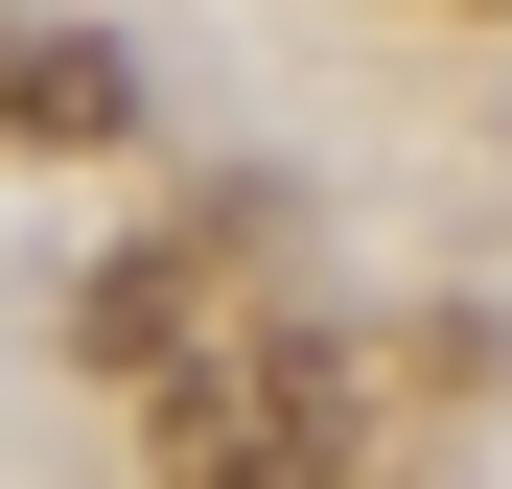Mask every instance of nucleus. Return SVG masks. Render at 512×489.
I'll return each mask as SVG.
<instances>
[{
  "instance_id": "nucleus-3",
  "label": "nucleus",
  "mask_w": 512,
  "mask_h": 489,
  "mask_svg": "<svg viewBox=\"0 0 512 489\" xmlns=\"http://www.w3.org/2000/svg\"><path fill=\"white\" fill-rule=\"evenodd\" d=\"M117 117H140V70L94 24H0V140H117Z\"/></svg>"
},
{
  "instance_id": "nucleus-4",
  "label": "nucleus",
  "mask_w": 512,
  "mask_h": 489,
  "mask_svg": "<svg viewBox=\"0 0 512 489\" xmlns=\"http://www.w3.org/2000/svg\"><path fill=\"white\" fill-rule=\"evenodd\" d=\"M489 24H512V0H489Z\"/></svg>"
},
{
  "instance_id": "nucleus-2",
  "label": "nucleus",
  "mask_w": 512,
  "mask_h": 489,
  "mask_svg": "<svg viewBox=\"0 0 512 489\" xmlns=\"http://www.w3.org/2000/svg\"><path fill=\"white\" fill-rule=\"evenodd\" d=\"M210 326H233V233H140L94 280V373H187Z\"/></svg>"
},
{
  "instance_id": "nucleus-1",
  "label": "nucleus",
  "mask_w": 512,
  "mask_h": 489,
  "mask_svg": "<svg viewBox=\"0 0 512 489\" xmlns=\"http://www.w3.org/2000/svg\"><path fill=\"white\" fill-rule=\"evenodd\" d=\"M373 373L350 350H187L163 373V489H350Z\"/></svg>"
}]
</instances>
